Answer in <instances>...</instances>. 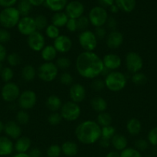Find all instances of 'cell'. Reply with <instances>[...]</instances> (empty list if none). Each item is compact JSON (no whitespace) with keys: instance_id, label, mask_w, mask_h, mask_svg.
<instances>
[{"instance_id":"cell-1","label":"cell","mask_w":157,"mask_h":157,"mask_svg":"<svg viewBox=\"0 0 157 157\" xmlns=\"http://www.w3.org/2000/svg\"><path fill=\"white\" fill-rule=\"evenodd\" d=\"M75 66L77 73L86 79H95L104 68L103 59L96 53L85 51L76 57Z\"/></svg>"},{"instance_id":"cell-2","label":"cell","mask_w":157,"mask_h":157,"mask_svg":"<svg viewBox=\"0 0 157 157\" xmlns=\"http://www.w3.org/2000/svg\"><path fill=\"white\" fill-rule=\"evenodd\" d=\"M75 135L81 144L92 145L101 138V127L95 121H84L76 127Z\"/></svg>"},{"instance_id":"cell-3","label":"cell","mask_w":157,"mask_h":157,"mask_svg":"<svg viewBox=\"0 0 157 157\" xmlns=\"http://www.w3.org/2000/svg\"><path fill=\"white\" fill-rule=\"evenodd\" d=\"M127 79V76L123 72L110 71L104 78L105 86L110 91L119 92L126 87Z\"/></svg>"},{"instance_id":"cell-4","label":"cell","mask_w":157,"mask_h":157,"mask_svg":"<svg viewBox=\"0 0 157 157\" xmlns=\"http://www.w3.org/2000/svg\"><path fill=\"white\" fill-rule=\"evenodd\" d=\"M21 18L17 8H5L0 12V25L4 29H12L17 26Z\"/></svg>"},{"instance_id":"cell-5","label":"cell","mask_w":157,"mask_h":157,"mask_svg":"<svg viewBox=\"0 0 157 157\" xmlns=\"http://www.w3.org/2000/svg\"><path fill=\"white\" fill-rule=\"evenodd\" d=\"M58 68L54 62H44L38 66L37 76L44 82H52L57 78Z\"/></svg>"},{"instance_id":"cell-6","label":"cell","mask_w":157,"mask_h":157,"mask_svg":"<svg viewBox=\"0 0 157 157\" xmlns=\"http://www.w3.org/2000/svg\"><path fill=\"white\" fill-rule=\"evenodd\" d=\"M60 114L63 120L69 122L75 121L81 115V107L76 103L69 101L62 104L60 109Z\"/></svg>"},{"instance_id":"cell-7","label":"cell","mask_w":157,"mask_h":157,"mask_svg":"<svg viewBox=\"0 0 157 157\" xmlns=\"http://www.w3.org/2000/svg\"><path fill=\"white\" fill-rule=\"evenodd\" d=\"M78 41L85 52H94L98 45V39L94 32L90 30L80 32L78 36Z\"/></svg>"},{"instance_id":"cell-8","label":"cell","mask_w":157,"mask_h":157,"mask_svg":"<svg viewBox=\"0 0 157 157\" xmlns=\"http://www.w3.org/2000/svg\"><path fill=\"white\" fill-rule=\"evenodd\" d=\"M108 17L109 15H108L107 11L105 8L100 6L92 8L89 11V15H88L89 22L95 28L104 26L107 21Z\"/></svg>"},{"instance_id":"cell-9","label":"cell","mask_w":157,"mask_h":157,"mask_svg":"<svg viewBox=\"0 0 157 157\" xmlns=\"http://www.w3.org/2000/svg\"><path fill=\"white\" fill-rule=\"evenodd\" d=\"M125 66L132 75L139 72L143 67V58L135 52H128L125 57Z\"/></svg>"},{"instance_id":"cell-10","label":"cell","mask_w":157,"mask_h":157,"mask_svg":"<svg viewBox=\"0 0 157 157\" xmlns=\"http://www.w3.org/2000/svg\"><path fill=\"white\" fill-rule=\"evenodd\" d=\"M21 94L19 87L15 82L6 83L1 89V97L3 101L12 103L18 99Z\"/></svg>"},{"instance_id":"cell-11","label":"cell","mask_w":157,"mask_h":157,"mask_svg":"<svg viewBox=\"0 0 157 157\" xmlns=\"http://www.w3.org/2000/svg\"><path fill=\"white\" fill-rule=\"evenodd\" d=\"M37 103V95L32 90H26L21 92L18 99V104L21 110H31Z\"/></svg>"},{"instance_id":"cell-12","label":"cell","mask_w":157,"mask_h":157,"mask_svg":"<svg viewBox=\"0 0 157 157\" xmlns=\"http://www.w3.org/2000/svg\"><path fill=\"white\" fill-rule=\"evenodd\" d=\"M27 44L29 48L35 52H40L46 46V38L41 32L35 31L27 37Z\"/></svg>"},{"instance_id":"cell-13","label":"cell","mask_w":157,"mask_h":157,"mask_svg":"<svg viewBox=\"0 0 157 157\" xmlns=\"http://www.w3.org/2000/svg\"><path fill=\"white\" fill-rule=\"evenodd\" d=\"M17 29L21 35L25 36H29L31 34L35 32L36 30L35 19L31 16L22 17L17 25Z\"/></svg>"},{"instance_id":"cell-14","label":"cell","mask_w":157,"mask_h":157,"mask_svg":"<svg viewBox=\"0 0 157 157\" xmlns=\"http://www.w3.org/2000/svg\"><path fill=\"white\" fill-rule=\"evenodd\" d=\"M69 94L70 101L78 104L86 99V88L83 84H79V83H74L69 87Z\"/></svg>"},{"instance_id":"cell-15","label":"cell","mask_w":157,"mask_h":157,"mask_svg":"<svg viewBox=\"0 0 157 157\" xmlns=\"http://www.w3.org/2000/svg\"><path fill=\"white\" fill-rule=\"evenodd\" d=\"M66 14L69 18L72 19H78L81 16H83L84 13L85 8L84 6L79 1H72L68 2L66 7Z\"/></svg>"},{"instance_id":"cell-16","label":"cell","mask_w":157,"mask_h":157,"mask_svg":"<svg viewBox=\"0 0 157 157\" xmlns=\"http://www.w3.org/2000/svg\"><path fill=\"white\" fill-rule=\"evenodd\" d=\"M124 41V36L119 31H111L107 34L106 38V46L111 50L118 49L123 44Z\"/></svg>"},{"instance_id":"cell-17","label":"cell","mask_w":157,"mask_h":157,"mask_svg":"<svg viewBox=\"0 0 157 157\" xmlns=\"http://www.w3.org/2000/svg\"><path fill=\"white\" fill-rule=\"evenodd\" d=\"M52 45L57 51V52L62 54H65L69 52L72 48V39L69 36L65 35H60L56 39L54 40V42Z\"/></svg>"},{"instance_id":"cell-18","label":"cell","mask_w":157,"mask_h":157,"mask_svg":"<svg viewBox=\"0 0 157 157\" xmlns=\"http://www.w3.org/2000/svg\"><path fill=\"white\" fill-rule=\"evenodd\" d=\"M103 62L104 67L110 71H114L119 68L122 65V59L120 56L115 53L106 54L103 57Z\"/></svg>"},{"instance_id":"cell-19","label":"cell","mask_w":157,"mask_h":157,"mask_svg":"<svg viewBox=\"0 0 157 157\" xmlns=\"http://www.w3.org/2000/svg\"><path fill=\"white\" fill-rule=\"evenodd\" d=\"M4 133H6V136L10 138L11 140H16L18 138L22 136V130L21 126L14 121H8L6 124H5Z\"/></svg>"},{"instance_id":"cell-20","label":"cell","mask_w":157,"mask_h":157,"mask_svg":"<svg viewBox=\"0 0 157 157\" xmlns=\"http://www.w3.org/2000/svg\"><path fill=\"white\" fill-rule=\"evenodd\" d=\"M14 150V144L10 138L6 136H0V156L11 155Z\"/></svg>"},{"instance_id":"cell-21","label":"cell","mask_w":157,"mask_h":157,"mask_svg":"<svg viewBox=\"0 0 157 157\" xmlns=\"http://www.w3.org/2000/svg\"><path fill=\"white\" fill-rule=\"evenodd\" d=\"M32 141L28 136H20L14 144V150L17 153H28L30 150Z\"/></svg>"},{"instance_id":"cell-22","label":"cell","mask_w":157,"mask_h":157,"mask_svg":"<svg viewBox=\"0 0 157 157\" xmlns=\"http://www.w3.org/2000/svg\"><path fill=\"white\" fill-rule=\"evenodd\" d=\"M111 145L117 152L123 151L128 147L127 138L121 133H115L111 139Z\"/></svg>"},{"instance_id":"cell-23","label":"cell","mask_w":157,"mask_h":157,"mask_svg":"<svg viewBox=\"0 0 157 157\" xmlns=\"http://www.w3.org/2000/svg\"><path fill=\"white\" fill-rule=\"evenodd\" d=\"M62 153L67 157H73L78 154V147L74 141L68 140L61 145Z\"/></svg>"},{"instance_id":"cell-24","label":"cell","mask_w":157,"mask_h":157,"mask_svg":"<svg viewBox=\"0 0 157 157\" xmlns=\"http://www.w3.org/2000/svg\"><path fill=\"white\" fill-rule=\"evenodd\" d=\"M126 130L130 136H136L142 130V124L137 118H131L127 121L126 125Z\"/></svg>"},{"instance_id":"cell-25","label":"cell","mask_w":157,"mask_h":157,"mask_svg":"<svg viewBox=\"0 0 157 157\" xmlns=\"http://www.w3.org/2000/svg\"><path fill=\"white\" fill-rule=\"evenodd\" d=\"M57 54L58 52L52 44L46 45L40 52L41 58L44 62H53L54 60L56 58Z\"/></svg>"},{"instance_id":"cell-26","label":"cell","mask_w":157,"mask_h":157,"mask_svg":"<svg viewBox=\"0 0 157 157\" xmlns=\"http://www.w3.org/2000/svg\"><path fill=\"white\" fill-rule=\"evenodd\" d=\"M46 106L48 110H50L52 113L58 112L62 106V102L59 97L55 94H52L48 97L46 99Z\"/></svg>"},{"instance_id":"cell-27","label":"cell","mask_w":157,"mask_h":157,"mask_svg":"<svg viewBox=\"0 0 157 157\" xmlns=\"http://www.w3.org/2000/svg\"><path fill=\"white\" fill-rule=\"evenodd\" d=\"M90 105L92 107V110L99 113L106 112V109L108 107L107 101L104 98L99 96L94 97L90 101Z\"/></svg>"},{"instance_id":"cell-28","label":"cell","mask_w":157,"mask_h":157,"mask_svg":"<svg viewBox=\"0 0 157 157\" xmlns=\"http://www.w3.org/2000/svg\"><path fill=\"white\" fill-rule=\"evenodd\" d=\"M37 76V70L32 64H26L21 71V77L23 81L31 82Z\"/></svg>"},{"instance_id":"cell-29","label":"cell","mask_w":157,"mask_h":157,"mask_svg":"<svg viewBox=\"0 0 157 157\" xmlns=\"http://www.w3.org/2000/svg\"><path fill=\"white\" fill-rule=\"evenodd\" d=\"M68 20H69V17L67 16L66 12H55L52 16L51 22H52V25L59 29V28H62L66 25Z\"/></svg>"},{"instance_id":"cell-30","label":"cell","mask_w":157,"mask_h":157,"mask_svg":"<svg viewBox=\"0 0 157 157\" xmlns=\"http://www.w3.org/2000/svg\"><path fill=\"white\" fill-rule=\"evenodd\" d=\"M68 4V0H46L45 5L49 8L51 11L55 12H62L66 9Z\"/></svg>"},{"instance_id":"cell-31","label":"cell","mask_w":157,"mask_h":157,"mask_svg":"<svg viewBox=\"0 0 157 157\" xmlns=\"http://www.w3.org/2000/svg\"><path fill=\"white\" fill-rule=\"evenodd\" d=\"M115 5L119 10L129 13L135 9L136 2L135 0H115Z\"/></svg>"},{"instance_id":"cell-32","label":"cell","mask_w":157,"mask_h":157,"mask_svg":"<svg viewBox=\"0 0 157 157\" xmlns=\"http://www.w3.org/2000/svg\"><path fill=\"white\" fill-rule=\"evenodd\" d=\"M95 121L101 127H107V126L112 125V117L110 113H107V112H103L97 115Z\"/></svg>"},{"instance_id":"cell-33","label":"cell","mask_w":157,"mask_h":157,"mask_svg":"<svg viewBox=\"0 0 157 157\" xmlns=\"http://www.w3.org/2000/svg\"><path fill=\"white\" fill-rule=\"evenodd\" d=\"M32 6L29 3L28 0H20L17 6V9L19 12L22 17L29 16L31 10H32Z\"/></svg>"},{"instance_id":"cell-34","label":"cell","mask_w":157,"mask_h":157,"mask_svg":"<svg viewBox=\"0 0 157 157\" xmlns=\"http://www.w3.org/2000/svg\"><path fill=\"white\" fill-rule=\"evenodd\" d=\"M132 84L136 86H143L147 83L148 78L147 76L143 72H137V73L132 74L130 78Z\"/></svg>"},{"instance_id":"cell-35","label":"cell","mask_w":157,"mask_h":157,"mask_svg":"<svg viewBox=\"0 0 157 157\" xmlns=\"http://www.w3.org/2000/svg\"><path fill=\"white\" fill-rule=\"evenodd\" d=\"M35 19V26H36V30L38 32L45 30L48 25H49V22H48V19L46 16L44 15H38L34 18Z\"/></svg>"},{"instance_id":"cell-36","label":"cell","mask_w":157,"mask_h":157,"mask_svg":"<svg viewBox=\"0 0 157 157\" xmlns=\"http://www.w3.org/2000/svg\"><path fill=\"white\" fill-rule=\"evenodd\" d=\"M29 120H30V116L26 110H18L15 115V121L19 125H26L29 122Z\"/></svg>"},{"instance_id":"cell-37","label":"cell","mask_w":157,"mask_h":157,"mask_svg":"<svg viewBox=\"0 0 157 157\" xmlns=\"http://www.w3.org/2000/svg\"><path fill=\"white\" fill-rule=\"evenodd\" d=\"M6 61L10 67H16L21 64L22 58L16 52H12L10 54H8L6 57Z\"/></svg>"},{"instance_id":"cell-38","label":"cell","mask_w":157,"mask_h":157,"mask_svg":"<svg viewBox=\"0 0 157 157\" xmlns=\"http://www.w3.org/2000/svg\"><path fill=\"white\" fill-rule=\"evenodd\" d=\"M45 34L49 38L55 40L60 35V30L58 27L50 24L45 29Z\"/></svg>"},{"instance_id":"cell-39","label":"cell","mask_w":157,"mask_h":157,"mask_svg":"<svg viewBox=\"0 0 157 157\" xmlns=\"http://www.w3.org/2000/svg\"><path fill=\"white\" fill-rule=\"evenodd\" d=\"M116 133V130L113 126H107V127H101V138L109 140L111 141V139L113 137L114 135Z\"/></svg>"},{"instance_id":"cell-40","label":"cell","mask_w":157,"mask_h":157,"mask_svg":"<svg viewBox=\"0 0 157 157\" xmlns=\"http://www.w3.org/2000/svg\"><path fill=\"white\" fill-rule=\"evenodd\" d=\"M62 154L61 146L58 144H52L46 150L47 157H59Z\"/></svg>"},{"instance_id":"cell-41","label":"cell","mask_w":157,"mask_h":157,"mask_svg":"<svg viewBox=\"0 0 157 157\" xmlns=\"http://www.w3.org/2000/svg\"><path fill=\"white\" fill-rule=\"evenodd\" d=\"M2 80L5 83L11 82L14 77V71L10 67H4L2 68L1 74H0Z\"/></svg>"},{"instance_id":"cell-42","label":"cell","mask_w":157,"mask_h":157,"mask_svg":"<svg viewBox=\"0 0 157 157\" xmlns=\"http://www.w3.org/2000/svg\"><path fill=\"white\" fill-rule=\"evenodd\" d=\"M120 157H143L141 152L133 147H127L119 153Z\"/></svg>"},{"instance_id":"cell-43","label":"cell","mask_w":157,"mask_h":157,"mask_svg":"<svg viewBox=\"0 0 157 157\" xmlns=\"http://www.w3.org/2000/svg\"><path fill=\"white\" fill-rule=\"evenodd\" d=\"M55 64L58 67V70H66L71 66V61L67 57L61 56L57 58Z\"/></svg>"},{"instance_id":"cell-44","label":"cell","mask_w":157,"mask_h":157,"mask_svg":"<svg viewBox=\"0 0 157 157\" xmlns=\"http://www.w3.org/2000/svg\"><path fill=\"white\" fill-rule=\"evenodd\" d=\"M59 81L62 85L71 86L72 84H74V78L69 72L64 71L60 75Z\"/></svg>"},{"instance_id":"cell-45","label":"cell","mask_w":157,"mask_h":157,"mask_svg":"<svg viewBox=\"0 0 157 157\" xmlns=\"http://www.w3.org/2000/svg\"><path fill=\"white\" fill-rule=\"evenodd\" d=\"M61 114L58 112H53L51 113L48 117V123L52 126H57L61 124L62 121Z\"/></svg>"},{"instance_id":"cell-46","label":"cell","mask_w":157,"mask_h":157,"mask_svg":"<svg viewBox=\"0 0 157 157\" xmlns=\"http://www.w3.org/2000/svg\"><path fill=\"white\" fill-rule=\"evenodd\" d=\"M77 20V25H78V31H80V32L83 31L88 30L90 22H89V18L87 16L83 15L80 18H78Z\"/></svg>"},{"instance_id":"cell-47","label":"cell","mask_w":157,"mask_h":157,"mask_svg":"<svg viewBox=\"0 0 157 157\" xmlns=\"http://www.w3.org/2000/svg\"><path fill=\"white\" fill-rule=\"evenodd\" d=\"M149 142L148 140H146V139H143V138H139L136 140L135 141V144L134 146L135 147L134 148L136 149L137 150H139V152L146 151L148 148H149Z\"/></svg>"},{"instance_id":"cell-48","label":"cell","mask_w":157,"mask_h":157,"mask_svg":"<svg viewBox=\"0 0 157 157\" xmlns=\"http://www.w3.org/2000/svg\"><path fill=\"white\" fill-rule=\"evenodd\" d=\"M147 140L149 144L153 147H157V127H153L148 133Z\"/></svg>"},{"instance_id":"cell-49","label":"cell","mask_w":157,"mask_h":157,"mask_svg":"<svg viewBox=\"0 0 157 157\" xmlns=\"http://www.w3.org/2000/svg\"><path fill=\"white\" fill-rule=\"evenodd\" d=\"M11 38H12V35L8 29L0 28V44H6L10 41Z\"/></svg>"},{"instance_id":"cell-50","label":"cell","mask_w":157,"mask_h":157,"mask_svg":"<svg viewBox=\"0 0 157 157\" xmlns=\"http://www.w3.org/2000/svg\"><path fill=\"white\" fill-rule=\"evenodd\" d=\"M106 87L105 86V83H104V80H101V79H94L92 81V84H91V88L92 89L95 91H101L102 90Z\"/></svg>"},{"instance_id":"cell-51","label":"cell","mask_w":157,"mask_h":157,"mask_svg":"<svg viewBox=\"0 0 157 157\" xmlns=\"http://www.w3.org/2000/svg\"><path fill=\"white\" fill-rule=\"evenodd\" d=\"M93 32L98 40L106 39L108 34L107 31H106V28H104V26H103V27L95 28V31H94Z\"/></svg>"},{"instance_id":"cell-52","label":"cell","mask_w":157,"mask_h":157,"mask_svg":"<svg viewBox=\"0 0 157 157\" xmlns=\"http://www.w3.org/2000/svg\"><path fill=\"white\" fill-rule=\"evenodd\" d=\"M66 27V29H68V31H69V32H75L76 31H78L77 20L76 19H72V18H69Z\"/></svg>"},{"instance_id":"cell-53","label":"cell","mask_w":157,"mask_h":157,"mask_svg":"<svg viewBox=\"0 0 157 157\" xmlns=\"http://www.w3.org/2000/svg\"><path fill=\"white\" fill-rule=\"evenodd\" d=\"M106 25V27H107L108 29L110 30V32L111 31L116 30L117 25H118L116 19H115V18L112 16L108 17Z\"/></svg>"},{"instance_id":"cell-54","label":"cell","mask_w":157,"mask_h":157,"mask_svg":"<svg viewBox=\"0 0 157 157\" xmlns=\"http://www.w3.org/2000/svg\"><path fill=\"white\" fill-rule=\"evenodd\" d=\"M17 2V0H0V6L5 8L13 7L14 5Z\"/></svg>"},{"instance_id":"cell-55","label":"cell","mask_w":157,"mask_h":157,"mask_svg":"<svg viewBox=\"0 0 157 157\" xmlns=\"http://www.w3.org/2000/svg\"><path fill=\"white\" fill-rule=\"evenodd\" d=\"M7 55V51H6L5 45L2 44H0V62L2 63L3 61H6Z\"/></svg>"},{"instance_id":"cell-56","label":"cell","mask_w":157,"mask_h":157,"mask_svg":"<svg viewBox=\"0 0 157 157\" xmlns=\"http://www.w3.org/2000/svg\"><path fill=\"white\" fill-rule=\"evenodd\" d=\"M28 154L30 157H41L42 156V151L37 147H34V148L30 149Z\"/></svg>"},{"instance_id":"cell-57","label":"cell","mask_w":157,"mask_h":157,"mask_svg":"<svg viewBox=\"0 0 157 157\" xmlns=\"http://www.w3.org/2000/svg\"><path fill=\"white\" fill-rule=\"evenodd\" d=\"M102 7H110L115 4V0H97Z\"/></svg>"},{"instance_id":"cell-58","label":"cell","mask_w":157,"mask_h":157,"mask_svg":"<svg viewBox=\"0 0 157 157\" xmlns=\"http://www.w3.org/2000/svg\"><path fill=\"white\" fill-rule=\"evenodd\" d=\"M99 145L102 148L106 149L110 146L111 141L109 140L103 139V138H100L99 140Z\"/></svg>"},{"instance_id":"cell-59","label":"cell","mask_w":157,"mask_h":157,"mask_svg":"<svg viewBox=\"0 0 157 157\" xmlns=\"http://www.w3.org/2000/svg\"><path fill=\"white\" fill-rule=\"evenodd\" d=\"M28 1L29 2V3L32 6H36V7H38V6L45 4V1L46 0H28Z\"/></svg>"},{"instance_id":"cell-60","label":"cell","mask_w":157,"mask_h":157,"mask_svg":"<svg viewBox=\"0 0 157 157\" xmlns=\"http://www.w3.org/2000/svg\"><path fill=\"white\" fill-rule=\"evenodd\" d=\"M105 157H120L119 153L117 151H110L106 155Z\"/></svg>"},{"instance_id":"cell-61","label":"cell","mask_w":157,"mask_h":157,"mask_svg":"<svg viewBox=\"0 0 157 157\" xmlns=\"http://www.w3.org/2000/svg\"><path fill=\"white\" fill-rule=\"evenodd\" d=\"M109 9H110V11L112 13H117V12H119V10L115 4H113L112 6H110V7H109Z\"/></svg>"},{"instance_id":"cell-62","label":"cell","mask_w":157,"mask_h":157,"mask_svg":"<svg viewBox=\"0 0 157 157\" xmlns=\"http://www.w3.org/2000/svg\"><path fill=\"white\" fill-rule=\"evenodd\" d=\"M12 157H30L28 154V153H17Z\"/></svg>"},{"instance_id":"cell-63","label":"cell","mask_w":157,"mask_h":157,"mask_svg":"<svg viewBox=\"0 0 157 157\" xmlns=\"http://www.w3.org/2000/svg\"><path fill=\"white\" fill-rule=\"evenodd\" d=\"M4 127H5V124H3L2 121H0V133L4 132Z\"/></svg>"},{"instance_id":"cell-64","label":"cell","mask_w":157,"mask_h":157,"mask_svg":"<svg viewBox=\"0 0 157 157\" xmlns=\"http://www.w3.org/2000/svg\"><path fill=\"white\" fill-rule=\"evenodd\" d=\"M2 68H3V66H2V64L1 62H0V74H1L2 71Z\"/></svg>"}]
</instances>
